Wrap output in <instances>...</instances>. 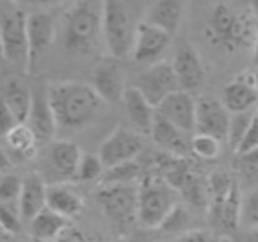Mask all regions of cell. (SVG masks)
<instances>
[{"label": "cell", "instance_id": "obj_45", "mask_svg": "<svg viewBox=\"0 0 258 242\" xmlns=\"http://www.w3.org/2000/svg\"><path fill=\"white\" fill-rule=\"evenodd\" d=\"M113 242H127V240H124V238H118V240H113Z\"/></svg>", "mask_w": 258, "mask_h": 242}, {"label": "cell", "instance_id": "obj_7", "mask_svg": "<svg viewBox=\"0 0 258 242\" xmlns=\"http://www.w3.org/2000/svg\"><path fill=\"white\" fill-rule=\"evenodd\" d=\"M97 202L103 212L118 224L138 217V188L135 184H103Z\"/></svg>", "mask_w": 258, "mask_h": 242}, {"label": "cell", "instance_id": "obj_34", "mask_svg": "<svg viewBox=\"0 0 258 242\" xmlns=\"http://www.w3.org/2000/svg\"><path fill=\"white\" fill-rule=\"evenodd\" d=\"M0 223H2V231L9 235H18L23 228V217L20 214L18 205H0Z\"/></svg>", "mask_w": 258, "mask_h": 242}, {"label": "cell", "instance_id": "obj_35", "mask_svg": "<svg viewBox=\"0 0 258 242\" xmlns=\"http://www.w3.org/2000/svg\"><path fill=\"white\" fill-rule=\"evenodd\" d=\"M254 115L249 111H244V113H232V120H230V131H228V142L233 149L239 147V143L242 142L244 135L249 129L251 122H253Z\"/></svg>", "mask_w": 258, "mask_h": 242}, {"label": "cell", "instance_id": "obj_41", "mask_svg": "<svg viewBox=\"0 0 258 242\" xmlns=\"http://www.w3.org/2000/svg\"><path fill=\"white\" fill-rule=\"evenodd\" d=\"M246 242H258V228L249 230V233H247V237H246Z\"/></svg>", "mask_w": 258, "mask_h": 242}, {"label": "cell", "instance_id": "obj_43", "mask_svg": "<svg viewBox=\"0 0 258 242\" xmlns=\"http://www.w3.org/2000/svg\"><path fill=\"white\" fill-rule=\"evenodd\" d=\"M253 76H254V85H256V89H258V68H256V71L253 73Z\"/></svg>", "mask_w": 258, "mask_h": 242}, {"label": "cell", "instance_id": "obj_9", "mask_svg": "<svg viewBox=\"0 0 258 242\" xmlns=\"http://www.w3.org/2000/svg\"><path fill=\"white\" fill-rule=\"evenodd\" d=\"M144 149V138L138 131H131L127 128H115L99 145L97 156L101 157L104 168H113L122 163L137 161L138 154Z\"/></svg>", "mask_w": 258, "mask_h": 242}, {"label": "cell", "instance_id": "obj_11", "mask_svg": "<svg viewBox=\"0 0 258 242\" xmlns=\"http://www.w3.org/2000/svg\"><path fill=\"white\" fill-rule=\"evenodd\" d=\"M197 106L198 101L187 90H177L170 94L158 106V113L168 122H172L180 131L193 135L197 133Z\"/></svg>", "mask_w": 258, "mask_h": 242}, {"label": "cell", "instance_id": "obj_46", "mask_svg": "<svg viewBox=\"0 0 258 242\" xmlns=\"http://www.w3.org/2000/svg\"><path fill=\"white\" fill-rule=\"evenodd\" d=\"M20 242H34V238H30V240H20Z\"/></svg>", "mask_w": 258, "mask_h": 242}, {"label": "cell", "instance_id": "obj_18", "mask_svg": "<svg viewBox=\"0 0 258 242\" xmlns=\"http://www.w3.org/2000/svg\"><path fill=\"white\" fill-rule=\"evenodd\" d=\"M20 214L23 223H29L48 207V184L44 177L37 171H30L23 177V189L20 196Z\"/></svg>", "mask_w": 258, "mask_h": 242}, {"label": "cell", "instance_id": "obj_39", "mask_svg": "<svg viewBox=\"0 0 258 242\" xmlns=\"http://www.w3.org/2000/svg\"><path fill=\"white\" fill-rule=\"evenodd\" d=\"M242 163L249 168H258V150H253V152L242 154Z\"/></svg>", "mask_w": 258, "mask_h": 242}, {"label": "cell", "instance_id": "obj_5", "mask_svg": "<svg viewBox=\"0 0 258 242\" xmlns=\"http://www.w3.org/2000/svg\"><path fill=\"white\" fill-rule=\"evenodd\" d=\"M101 13H103L104 46L110 57L122 60L133 53L138 23H135L133 15L122 0H104Z\"/></svg>", "mask_w": 258, "mask_h": 242}, {"label": "cell", "instance_id": "obj_4", "mask_svg": "<svg viewBox=\"0 0 258 242\" xmlns=\"http://www.w3.org/2000/svg\"><path fill=\"white\" fill-rule=\"evenodd\" d=\"M179 191L159 175H147L138 186V217L142 226L161 228L179 205Z\"/></svg>", "mask_w": 258, "mask_h": 242}, {"label": "cell", "instance_id": "obj_19", "mask_svg": "<svg viewBox=\"0 0 258 242\" xmlns=\"http://www.w3.org/2000/svg\"><path fill=\"white\" fill-rule=\"evenodd\" d=\"M30 46V66H34L53 44L55 20L48 13H32L27 20Z\"/></svg>", "mask_w": 258, "mask_h": 242}, {"label": "cell", "instance_id": "obj_27", "mask_svg": "<svg viewBox=\"0 0 258 242\" xmlns=\"http://www.w3.org/2000/svg\"><path fill=\"white\" fill-rule=\"evenodd\" d=\"M69 219L62 217L50 207L41 210L32 221H30V231H32V238L44 242H53L58 240L68 230Z\"/></svg>", "mask_w": 258, "mask_h": 242}, {"label": "cell", "instance_id": "obj_38", "mask_svg": "<svg viewBox=\"0 0 258 242\" xmlns=\"http://www.w3.org/2000/svg\"><path fill=\"white\" fill-rule=\"evenodd\" d=\"M18 124H22V122L18 120V118L15 117V113H13L11 110H9L8 106H4L2 104V117H0V128H2V136L8 135L11 129H15Z\"/></svg>", "mask_w": 258, "mask_h": 242}, {"label": "cell", "instance_id": "obj_42", "mask_svg": "<svg viewBox=\"0 0 258 242\" xmlns=\"http://www.w3.org/2000/svg\"><path fill=\"white\" fill-rule=\"evenodd\" d=\"M253 48H254V60L258 62V36H256V39H254V44H253Z\"/></svg>", "mask_w": 258, "mask_h": 242}, {"label": "cell", "instance_id": "obj_10", "mask_svg": "<svg viewBox=\"0 0 258 242\" xmlns=\"http://www.w3.org/2000/svg\"><path fill=\"white\" fill-rule=\"evenodd\" d=\"M172 43V34L149 22H140L135 36L133 53L131 57L138 64H156L159 62L161 55L168 50Z\"/></svg>", "mask_w": 258, "mask_h": 242}, {"label": "cell", "instance_id": "obj_14", "mask_svg": "<svg viewBox=\"0 0 258 242\" xmlns=\"http://www.w3.org/2000/svg\"><path fill=\"white\" fill-rule=\"evenodd\" d=\"M25 124L32 129L39 142H50L55 136L58 126L48 97V87L44 90L41 87L32 90V108Z\"/></svg>", "mask_w": 258, "mask_h": 242}, {"label": "cell", "instance_id": "obj_3", "mask_svg": "<svg viewBox=\"0 0 258 242\" xmlns=\"http://www.w3.org/2000/svg\"><path fill=\"white\" fill-rule=\"evenodd\" d=\"M103 37V13L90 0H82L68 11L62 27V43L69 55L85 57Z\"/></svg>", "mask_w": 258, "mask_h": 242}, {"label": "cell", "instance_id": "obj_36", "mask_svg": "<svg viewBox=\"0 0 258 242\" xmlns=\"http://www.w3.org/2000/svg\"><path fill=\"white\" fill-rule=\"evenodd\" d=\"M253 150H258V118H256V113H254L253 122H251V126L246 131V135H244L242 142H240L239 147L235 149V152L239 154V156H242V154L253 152Z\"/></svg>", "mask_w": 258, "mask_h": 242}, {"label": "cell", "instance_id": "obj_21", "mask_svg": "<svg viewBox=\"0 0 258 242\" xmlns=\"http://www.w3.org/2000/svg\"><path fill=\"white\" fill-rule=\"evenodd\" d=\"M258 103V89L253 75H240L223 89V104L230 113L249 111Z\"/></svg>", "mask_w": 258, "mask_h": 242}, {"label": "cell", "instance_id": "obj_17", "mask_svg": "<svg viewBox=\"0 0 258 242\" xmlns=\"http://www.w3.org/2000/svg\"><path fill=\"white\" fill-rule=\"evenodd\" d=\"M240 202H242V196L237 186L228 195L209 200V214L216 230L223 233H232L240 226Z\"/></svg>", "mask_w": 258, "mask_h": 242}, {"label": "cell", "instance_id": "obj_8", "mask_svg": "<svg viewBox=\"0 0 258 242\" xmlns=\"http://www.w3.org/2000/svg\"><path fill=\"white\" fill-rule=\"evenodd\" d=\"M135 89H138L152 106L158 108L170 94L180 90L179 80H177L175 69L172 62L159 60L149 66L140 73L135 80Z\"/></svg>", "mask_w": 258, "mask_h": 242}, {"label": "cell", "instance_id": "obj_23", "mask_svg": "<svg viewBox=\"0 0 258 242\" xmlns=\"http://www.w3.org/2000/svg\"><path fill=\"white\" fill-rule=\"evenodd\" d=\"M2 138H4V156L13 164L15 161H29L36 156L39 140L27 124H18Z\"/></svg>", "mask_w": 258, "mask_h": 242}, {"label": "cell", "instance_id": "obj_29", "mask_svg": "<svg viewBox=\"0 0 258 242\" xmlns=\"http://www.w3.org/2000/svg\"><path fill=\"white\" fill-rule=\"evenodd\" d=\"M23 189V178L13 171H6L0 177V205H18Z\"/></svg>", "mask_w": 258, "mask_h": 242}, {"label": "cell", "instance_id": "obj_2", "mask_svg": "<svg viewBox=\"0 0 258 242\" xmlns=\"http://www.w3.org/2000/svg\"><path fill=\"white\" fill-rule=\"evenodd\" d=\"M205 36L216 46L235 51L254 44L258 30L249 11H235L226 4H218L205 23Z\"/></svg>", "mask_w": 258, "mask_h": 242}, {"label": "cell", "instance_id": "obj_32", "mask_svg": "<svg viewBox=\"0 0 258 242\" xmlns=\"http://www.w3.org/2000/svg\"><path fill=\"white\" fill-rule=\"evenodd\" d=\"M104 168L103 161L97 154H83L82 161H80V166L78 171H76V180H82V182H92L97 180V178H103Z\"/></svg>", "mask_w": 258, "mask_h": 242}, {"label": "cell", "instance_id": "obj_37", "mask_svg": "<svg viewBox=\"0 0 258 242\" xmlns=\"http://www.w3.org/2000/svg\"><path fill=\"white\" fill-rule=\"evenodd\" d=\"M173 242H218V237L212 231L195 228V230H187L182 235H177Z\"/></svg>", "mask_w": 258, "mask_h": 242}, {"label": "cell", "instance_id": "obj_13", "mask_svg": "<svg viewBox=\"0 0 258 242\" xmlns=\"http://www.w3.org/2000/svg\"><path fill=\"white\" fill-rule=\"evenodd\" d=\"M232 115L223 101L214 97H200L197 106V133L214 136L218 140H228Z\"/></svg>", "mask_w": 258, "mask_h": 242}, {"label": "cell", "instance_id": "obj_31", "mask_svg": "<svg viewBox=\"0 0 258 242\" xmlns=\"http://www.w3.org/2000/svg\"><path fill=\"white\" fill-rule=\"evenodd\" d=\"M240 226L246 230L258 228V188L242 195L240 202Z\"/></svg>", "mask_w": 258, "mask_h": 242}, {"label": "cell", "instance_id": "obj_26", "mask_svg": "<svg viewBox=\"0 0 258 242\" xmlns=\"http://www.w3.org/2000/svg\"><path fill=\"white\" fill-rule=\"evenodd\" d=\"M182 9V0H156L152 8L149 9L145 22L152 23V25L159 27V29L166 30V32L173 36L180 27Z\"/></svg>", "mask_w": 258, "mask_h": 242}, {"label": "cell", "instance_id": "obj_25", "mask_svg": "<svg viewBox=\"0 0 258 242\" xmlns=\"http://www.w3.org/2000/svg\"><path fill=\"white\" fill-rule=\"evenodd\" d=\"M2 104L8 106L22 124H25L32 108V90L20 78L9 76L2 83Z\"/></svg>", "mask_w": 258, "mask_h": 242}, {"label": "cell", "instance_id": "obj_6", "mask_svg": "<svg viewBox=\"0 0 258 242\" xmlns=\"http://www.w3.org/2000/svg\"><path fill=\"white\" fill-rule=\"evenodd\" d=\"M27 20L29 16H25L22 9L6 0L2 9V23H0L2 55H4V60L18 71H29L32 68Z\"/></svg>", "mask_w": 258, "mask_h": 242}, {"label": "cell", "instance_id": "obj_22", "mask_svg": "<svg viewBox=\"0 0 258 242\" xmlns=\"http://www.w3.org/2000/svg\"><path fill=\"white\" fill-rule=\"evenodd\" d=\"M151 136L168 156L184 157L187 150H191V140L187 138V133L180 131L179 128H175L172 122L163 118L159 113L156 117Z\"/></svg>", "mask_w": 258, "mask_h": 242}, {"label": "cell", "instance_id": "obj_30", "mask_svg": "<svg viewBox=\"0 0 258 242\" xmlns=\"http://www.w3.org/2000/svg\"><path fill=\"white\" fill-rule=\"evenodd\" d=\"M191 152L205 161L216 159L221 154V140L209 135L195 133L193 138H191Z\"/></svg>", "mask_w": 258, "mask_h": 242}, {"label": "cell", "instance_id": "obj_40", "mask_svg": "<svg viewBox=\"0 0 258 242\" xmlns=\"http://www.w3.org/2000/svg\"><path fill=\"white\" fill-rule=\"evenodd\" d=\"M29 2H32V4H36V6H43V8H48V6L60 4V2H64V0H29Z\"/></svg>", "mask_w": 258, "mask_h": 242}, {"label": "cell", "instance_id": "obj_24", "mask_svg": "<svg viewBox=\"0 0 258 242\" xmlns=\"http://www.w3.org/2000/svg\"><path fill=\"white\" fill-rule=\"evenodd\" d=\"M48 207L66 219H73L82 214L83 198L68 182H53L48 186Z\"/></svg>", "mask_w": 258, "mask_h": 242}, {"label": "cell", "instance_id": "obj_47", "mask_svg": "<svg viewBox=\"0 0 258 242\" xmlns=\"http://www.w3.org/2000/svg\"><path fill=\"white\" fill-rule=\"evenodd\" d=\"M34 242H44V240H36V238H34Z\"/></svg>", "mask_w": 258, "mask_h": 242}, {"label": "cell", "instance_id": "obj_1", "mask_svg": "<svg viewBox=\"0 0 258 242\" xmlns=\"http://www.w3.org/2000/svg\"><path fill=\"white\" fill-rule=\"evenodd\" d=\"M48 97L58 129L76 131L89 126L101 110V99L92 85L80 82L48 83Z\"/></svg>", "mask_w": 258, "mask_h": 242}, {"label": "cell", "instance_id": "obj_48", "mask_svg": "<svg viewBox=\"0 0 258 242\" xmlns=\"http://www.w3.org/2000/svg\"><path fill=\"white\" fill-rule=\"evenodd\" d=\"M256 118H258V110H256Z\"/></svg>", "mask_w": 258, "mask_h": 242}, {"label": "cell", "instance_id": "obj_28", "mask_svg": "<svg viewBox=\"0 0 258 242\" xmlns=\"http://www.w3.org/2000/svg\"><path fill=\"white\" fill-rule=\"evenodd\" d=\"M142 175V168L137 161L122 163L118 166L108 168L103 175V184H133Z\"/></svg>", "mask_w": 258, "mask_h": 242}, {"label": "cell", "instance_id": "obj_44", "mask_svg": "<svg viewBox=\"0 0 258 242\" xmlns=\"http://www.w3.org/2000/svg\"><path fill=\"white\" fill-rule=\"evenodd\" d=\"M253 6L254 8H258V0H253Z\"/></svg>", "mask_w": 258, "mask_h": 242}, {"label": "cell", "instance_id": "obj_12", "mask_svg": "<svg viewBox=\"0 0 258 242\" xmlns=\"http://www.w3.org/2000/svg\"><path fill=\"white\" fill-rule=\"evenodd\" d=\"M92 89L106 103H118L124 99L125 82L118 58H103L92 71Z\"/></svg>", "mask_w": 258, "mask_h": 242}, {"label": "cell", "instance_id": "obj_33", "mask_svg": "<svg viewBox=\"0 0 258 242\" xmlns=\"http://www.w3.org/2000/svg\"><path fill=\"white\" fill-rule=\"evenodd\" d=\"M189 223H191V216H189V210L186 209V207L182 205V203H179V205L175 207V209L170 212V216L165 219V223L161 224V228L159 230L161 231H166V233H186L187 230H191L189 228Z\"/></svg>", "mask_w": 258, "mask_h": 242}, {"label": "cell", "instance_id": "obj_16", "mask_svg": "<svg viewBox=\"0 0 258 242\" xmlns=\"http://www.w3.org/2000/svg\"><path fill=\"white\" fill-rule=\"evenodd\" d=\"M172 66L175 69L177 80L182 90H197L198 87H202L205 80V69L202 64L200 55L197 53L195 48H191L189 44H182L179 50L173 55Z\"/></svg>", "mask_w": 258, "mask_h": 242}, {"label": "cell", "instance_id": "obj_15", "mask_svg": "<svg viewBox=\"0 0 258 242\" xmlns=\"http://www.w3.org/2000/svg\"><path fill=\"white\" fill-rule=\"evenodd\" d=\"M82 156V150L75 142L57 140L48 149L46 159L51 173L58 177V182H68L69 178H76V171H78Z\"/></svg>", "mask_w": 258, "mask_h": 242}, {"label": "cell", "instance_id": "obj_20", "mask_svg": "<svg viewBox=\"0 0 258 242\" xmlns=\"http://www.w3.org/2000/svg\"><path fill=\"white\" fill-rule=\"evenodd\" d=\"M122 103H124L125 115H127L129 122L133 124V128L140 135H151L156 117H158V108L152 106L147 97L135 87H127Z\"/></svg>", "mask_w": 258, "mask_h": 242}]
</instances>
